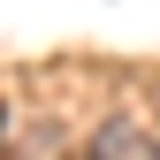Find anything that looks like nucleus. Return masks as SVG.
Segmentation results:
<instances>
[{"label":"nucleus","mask_w":160,"mask_h":160,"mask_svg":"<svg viewBox=\"0 0 160 160\" xmlns=\"http://www.w3.org/2000/svg\"><path fill=\"white\" fill-rule=\"evenodd\" d=\"M0 130H8V114H0Z\"/></svg>","instance_id":"nucleus-1"}]
</instances>
